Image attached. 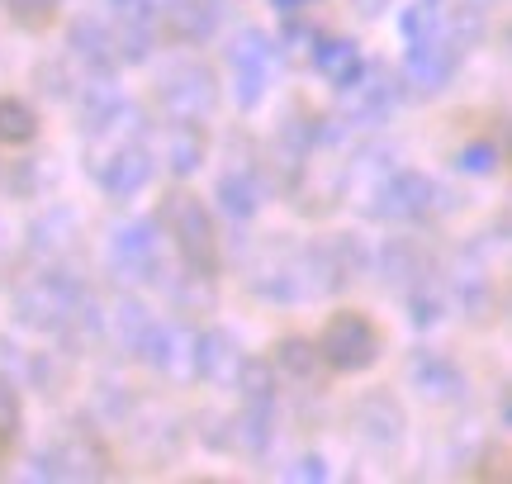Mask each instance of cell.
Returning <instances> with one entry per match:
<instances>
[{
	"instance_id": "cell-1",
	"label": "cell",
	"mask_w": 512,
	"mask_h": 484,
	"mask_svg": "<svg viewBox=\"0 0 512 484\" xmlns=\"http://www.w3.org/2000/svg\"><path fill=\"white\" fill-rule=\"evenodd\" d=\"M403 76L418 95H437L456 81L465 53L484 38V10L465 0H413L399 15Z\"/></svg>"
},
{
	"instance_id": "cell-2",
	"label": "cell",
	"mask_w": 512,
	"mask_h": 484,
	"mask_svg": "<svg viewBox=\"0 0 512 484\" xmlns=\"http://www.w3.org/2000/svg\"><path fill=\"white\" fill-rule=\"evenodd\" d=\"M15 323L38 337H57L62 347H86L105 337L100 299L62 266H48L38 276H24L15 290Z\"/></svg>"
},
{
	"instance_id": "cell-3",
	"label": "cell",
	"mask_w": 512,
	"mask_h": 484,
	"mask_svg": "<svg viewBox=\"0 0 512 484\" xmlns=\"http://www.w3.org/2000/svg\"><path fill=\"white\" fill-rule=\"evenodd\" d=\"M157 224L166 228V238H171V247H176L181 271L204 276V280L219 276V233H214V219H209V209H204L200 195L171 190V195L162 200Z\"/></svg>"
},
{
	"instance_id": "cell-4",
	"label": "cell",
	"mask_w": 512,
	"mask_h": 484,
	"mask_svg": "<svg viewBox=\"0 0 512 484\" xmlns=\"http://www.w3.org/2000/svg\"><path fill=\"white\" fill-rule=\"evenodd\" d=\"M441 186L418 167H389L375 186L361 195V209L380 224H427L437 214Z\"/></svg>"
},
{
	"instance_id": "cell-5",
	"label": "cell",
	"mask_w": 512,
	"mask_h": 484,
	"mask_svg": "<svg viewBox=\"0 0 512 484\" xmlns=\"http://www.w3.org/2000/svg\"><path fill=\"white\" fill-rule=\"evenodd\" d=\"M238 418H233V447L266 451L275 437V366L261 356H242L238 366Z\"/></svg>"
},
{
	"instance_id": "cell-6",
	"label": "cell",
	"mask_w": 512,
	"mask_h": 484,
	"mask_svg": "<svg viewBox=\"0 0 512 484\" xmlns=\"http://www.w3.org/2000/svg\"><path fill=\"white\" fill-rule=\"evenodd\" d=\"M157 105H162L166 119L204 124V119H214V110H219V76L209 72L200 57H176L157 76Z\"/></svg>"
},
{
	"instance_id": "cell-7",
	"label": "cell",
	"mask_w": 512,
	"mask_h": 484,
	"mask_svg": "<svg viewBox=\"0 0 512 484\" xmlns=\"http://www.w3.org/2000/svg\"><path fill=\"white\" fill-rule=\"evenodd\" d=\"M399 110V81L384 62H366L356 81H347L337 91V110L328 119H337L347 133H361V129H380L389 124V114Z\"/></svg>"
},
{
	"instance_id": "cell-8",
	"label": "cell",
	"mask_w": 512,
	"mask_h": 484,
	"mask_svg": "<svg viewBox=\"0 0 512 484\" xmlns=\"http://www.w3.org/2000/svg\"><path fill=\"white\" fill-rule=\"evenodd\" d=\"M228 76H233V100H238L242 114H252L266 91H271L275 81V62H280V48H275V38L266 29H238V34L228 38Z\"/></svg>"
},
{
	"instance_id": "cell-9",
	"label": "cell",
	"mask_w": 512,
	"mask_h": 484,
	"mask_svg": "<svg viewBox=\"0 0 512 484\" xmlns=\"http://www.w3.org/2000/svg\"><path fill=\"white\" fill-rule=\"evenodd\" d=\"M247 285H252L261 299L271 304H304V299H318L313 290V271H309V247H261L247 266Z\"/></svg>"
},
{
	"instance_id": "cell-10",
	"label": "cell",
	"mask_w": 512,
	"mask_h": 484,
	"mask_svg": "<svg viewBox=\"0 0 512 484\" xmlns=\"http://www.w3.org/2000/svg\"><path fill=\"white\" fill-rule=\"evenodd\" d=\"M380 328L370 323L366 314L356 309H342V314L328 318V328L318 337V361L332 366L337 375H356V371H370L380 361Z\"/></svg>"
},
{
	"instance_id": "cell-11",
	"label": "cell",
	"mask_w": 512,
	"mask_h": 484,
	"mask_svg": "<svg viewBox=\"0 0 512 484\" xmlns=\"http://www.w3.org/2000/svg\"><path fill=\"white\" fill-rule=\"evenodd\" d=\"M162 252L166 238L157 219H128V224H119L110 233L105 261H110V271L124 285H147V280L162 276Z\"/></svg>"
},
{
	"instance_id": "cell-12",
	"label": "cell",
	"mask_w": 512,
	"mask_h": 484,
	"mask_svg": "<svg viewBox=\"0 0 512 484\" xmlns=\"http://www.w3.org/2000/svg\"><path fill=\"white\" fill-rule=\"evenodd\" d=\"M133 356H138L143 366H152L157 375L190 380V375H195V333H190L185 323H176V318H152Z\"/></svg>"
},
{
	"instance_id": "cell-13",
	"label": "cell",
	"mask_w": 512,
	"mask_h": 484,
	"mask_svg": "<svg viewBox=\"0 0 512 484\" xmlns=\"http://www.w3.org/2000/svg\"><path fill=\"white\" fill-rule=\"evenodd\" d=\"M29 475H34V480H105V475H110V456L95 447L91 437L67 432V437H57L48 451H38Z\"/></svg>"
},
{
	"instance_id": "cell-14",
	"label": "cell",
	"mask_w": 512,
	"mask_h": 484,
	"mask_svg": "<svg viewBox=\"0 0 512 484\" xmlns=\"http://www.w3.org/2000/svg\"><path fill=\"white\" fill-rule=\"evenodd\" d=\"M110 38L119 62H147L157 38H162V24H157V5L152 0H110Z\"/></svg>"
},
{
	"instance_id": "cell-15",
	"label": "cell",
	"mask_w": 512,
	"mask_h": 484,
	"mask_svg": "<svg viewBox=\"0 0 512 484\" xmlns=\"http://www.w3.org/2000/svg\"><path fill=\"white\" fill-rule=\"evenodd\" d=\"M408 385L427 404H460L465 390H470V380H465V371H460L456 361L446 352H427V347L408 356Z\"/></svg>"
},
{
	"instance_id": "cell-16",
	"label": "cell",
	"mask_w": 512,
	"mask_h": 484,
	"mask_svg": "<svg viewBox=\"0 0 512 484\" xmlns=\"http://www.w3.org/2000/svg\"><path fill=\"white\" fill-rule=\"evenodd\" d=\"M157 24L171 43H204L223 19V0H152Z\"/></svg>"
},
{
	"instance_id": "cell-17",
	"label": "cell",
	"mask_w": 512,
	"mask_h": 484,
	"mask_svg": "<svg viewBox=\"0 0 512 484\" xmlns=\"http://www.w3.org/2000/svg\"><path fill=\"white\" fill-rule=\"evenodd\" d=\"M214 200H219V209L233 224H247L256 209L266 205V176H261V167H256V162H228V167L219 171Z\"/></svg>"
},
{
	"instance_id": "cell-18",
	"label": "cell",
	"mask_w": 512,
	"mask_h": 484,
	"mask_svg": "<svg viewBox=\"0 0 512 484\" xmlns=\"http://www.w3.org/2000/svg\"><path fill=\"white\" fill-rule=\"evenodd\" d=\"M351 428L375 451H394L403 442V409L394 404L389 390H370L366 399L356 404V413H351Z\"/></svg>"
},
{
	"instance_id": "cell-19",
	"label": "cell",
	"mask_w": 512,
	"mask_h": 484,
	"mask_svg": "<svg viewBox=\"0 0 512 484\" xmlns=\"http://www.w3.org/2000/svg\"><path fill=\"white\" fill-rule=\"evenodd\" d=\"M238 366H242V347H238V337L228 333V328L195 333V375H200V380L219 385V390H233Z\"/></svg>"
},
{
	"instance_id": "cell-20",
	"label": "cell",
	"mask_w": 512,
	"mask_h": 484,
	"mask_svg": "<svg viewBox=\"0 0 512 484\" xmlns=\"http://www.w3.org/2000/svg\"><path fill=\"white\" fill-rule=\"evenodd\" d=\"M29 252H34L38 261H53V266H62L67 257H76V252H81V219H76L72 209H62V205L48 209V214L29 228Z\"/></svg>"
},
{
	"instance_id": "cell-21",
	"label": "cell",
	"mask_w": 512,
	"mask_h": 484,
	"mask_svg": "<svg viewBox=\"0 0 512 484\" xmlns=\"http://www.w3.org/2000/svg\"><path fill=\"white\" fill-rule=\"evenodd\" d=\"M204 152H209V138H204V124H185V119H166L162 129V157L171 176H195L204 167Z\"/></svg>"
},
{
	"instance_id": "cell-22",
	"label": "cell",
	"mask_w": 512,
	"mask_h": 484,
	"mask_svg": "<svg viewBox=\"0 0 512 484\" xmlns=\"http://www.w3.org/2000/svg\"><path fill=\"white\" fill-rule=\"evenodd\" d=\"M309 62H313V72L323 76L328 86H347V81H356V72L366 67L361 62V43L356 38H313V48H309Z\"/></svg>"
},
{
	"instance_id": "cell-23",
	"label": "cell",
	"mask_w": 512,
	"mask_h": 484,
	"mask_svg": "<svg viewBox=\"0 0 512 484\" xmlns=\"http://www.w3.org/2000/svg\"><path fill=\"white\" fill-rule=\"evenodd\" d=\"M38 138V110L19 95H0V143L10 148H29Z\"/></svg>"
},
{
	"instance_id": "cell-24",
	"label": "cell",
	"mask_w": 512,
	"mask_h": 484,
	"mask_svg": "<svg viewBox=\"0 0 512 484\" xmlns=\"http://www.w3.org/2000/svg\"><path fill=\"white\" fill-rule=\"evenodd\" d=\"M271 366L280 375L299 380V385H309L313 375H318V342H304V337H285V342H275Z\"/></svg>"
},
{
	"instance_id": "cell-25",
	"label": "cell",
	"mask_w": 512,
	"mask_h": 484,
	"mask_svg": "<svg viewBox=\"0 0 512 484\" xmlns=\"http://www.w3.org/2000/svg\"><path fill=\"white\" fill-rule=\"evenodd\" d=\"M19 423H24L19 390H15V380L0 371V442H15V437H19Z\"/></svg>"
},
{
	"instance_id": "cell-26",
	"label": "cell",
	"mask_w": 512,
	"mask_h": 484,
	"mask_svg": "<svg viewBox=\"0 0 512 484\" xmlns=\"http://www.w3.org/2000/svg\"><path fill=\"white\" fill-rule=\"evenodd\" d=\"M456 167L470 171V176H494L498 171V148L494 143H484V138H479V143H465L460 157H456Z\"/></svg>"
},
{
	"instance_id": "cell-27",
	"label": "cell",
	"mask_w": 512,
	"mask_h": 484,
	"mask_svg": "<svg viewBox=\"0 0 512 484\" xmlns=\"http://www.w3.org/2000/svg\"><path fill=\"white\" fill-rule=\"evenodd\" d=\"M5 10H10L19 24H48L57 10V0H5Z\"/></svg>"
},
{
	"instance_id": "cell-28",
	"label": "cell",
	"mask_w": 512,
	"mask_h": 484,
	"mask_svg": "<svg viewBox=\"0 0 512 484\" xmlns=\"http://www.w3.org/2000/svg\"><path fill=\"white\" fill-rule=\"evenodd\" d=\"M15 257H19V233L0 219V276H10V271H15Z\"/></svg>"
},
{
	"instance_id": "cell-29",
	"label": "cell",
	"mask_w": 512,
	"mask_h": 484,
	"mask_svg": "<svg viewBox=\"0 0 512 484\" xmlns=\"http://www.w3.org/2000/svg\"><path fill=\"white\" fill-rule=\"evenodd\" d=\"M285 480H328V466H323V456H304V461H294V470H285Z\"/></svg>"
},
{
	"instance_id": "cell-30",
	"label": "cell",
	"mask_w": 512,
	"mask_h": 484,
	"mask_svg": "<svg viewBox=\"0 0 512 484\" xmlns=\"http://www.w3.org/2000/svg\"><path fill=\"white\" fill-rule=\"evenodd\" d=\"M389 5H394V0H351V10H356L361 19H380V15H389Z\"/></svg>"
},
{
	"instance_id": "cell-31",
	"label": "cell",
	"mask_w": 512,
	"mask_h": 484,
	"mask_svg": "<svg viewBox=\"0 0 512 484\" xmlns=\"http://www.w3.org/2000/svg\"><path fill=\"white\" fill-rule=\"evenodd\" d=\"M275 10H280V15H299V10H304V5H313V0H271Z\"/></svg>"
},
{
	"instance_id": "cell-32",
	"label": "cell",
	"mask_w": 512,
	"mask_h": 484,
	"mask_svg": "<svg viewBox=\"0 0 512 484\" xmlns=\"http://www.w3.org/2000/svg\"><path fill=\"white\" fill-rule=\"evenodd\" d=\"M465 5H475V10H489V5H498V0H465Z\"/></svg>"
}]
</instances>
